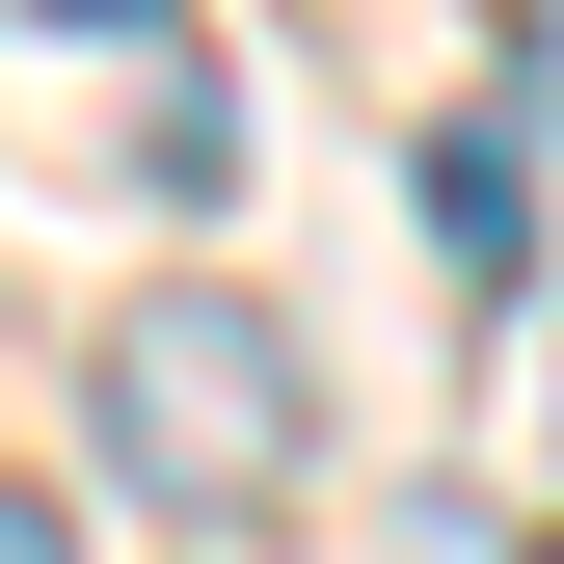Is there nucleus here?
I'll list each match as a JSON object with an SVG mask.
<instances>
[{"mask_svg": "<svg viewBox=\"0 0 564 564\" xmlns=\"http://www.w3.org/2000/svg\"><path fill=\"white\" fill-rule=\"evenodd\" d=\"M296 349H269V296H134L108 323V457L162 484V511H269L296 484Z\"/></svg>", "mask_w": 564, "mask_h": 564, "instance_id": "obj_1", "label": "nucleus"}, {"mask_svg": "<svg viewBox=\"0 0 564 564\" xmlns=\"http://www.w3.org/2000/svg\"><path fill=\"white\" fill-rule=\"evenodd\" d=\"M431 242H457V296H538V134H511V108L431 134Z\"/></svg>", "mask_w": 564, "mask_h": 564, "instance_id": "obj_2", "label": "nucleus"}, {"mask_svg": "<svg viewBox=\"0 0 564 564\" xmlns=\"http://www.w3.org/2000/svg\"><path fill=\"white\" fill-rule=\"evenodd\" d=\"M0 564H54V511H0Z\"/></svg>", "mask_w": 564, "mask_h": 564, "instance_id": "obj_3", "label": "nucleus"}, {"mask_svg": "<svg viewBox=\"0 0 564 564\" xmlns=\"http://www.w3.org/2000/svg\"><path fill=\"white\" fill-rule=\"evenodd\" d=\"M54 28H134V0H54Z\"/></svg>", "mask_w": 564, "mask_h": 564, "instance_id": "obj_4", "label": "nucleus"}, {"mask_svg": "<svg viewBox=\"0 0 564 564\" xmlns=\"http://www.w3.org/2000/svg\"><path fill=\"white\" fill-rule=\"evenodd\" d=\"M511 564H564V538H511Z\"/></svg>", "mask_w": 564, "mask_h": 564, "instance_id": "obj_5", "label": "nucleus"}]
</instances>
